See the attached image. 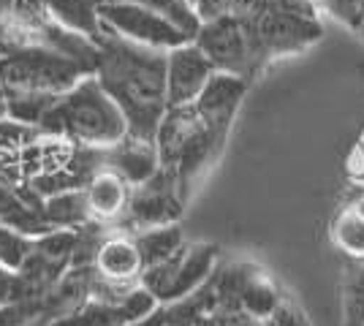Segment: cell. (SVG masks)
I'll list each match as a JSON object with an SVG mask.
<instances>
[{
	"label": "cell",
	"mask_w": 364,
	"mask_h": 326,
	"mask_svg": "<svg viewBox=\"0 0 364 326\" xmlns=\"http://www.w3.org/2000/svg\"><path fill=\"white\" fill-rule=\"evenodd\" d=\"M92 77L117 104L131 139L152 141L166 104V52L134 44L101 25Z\"/></svg>",
	"instance_id": "1"
},
{
	"label": "cell",
	"mask_w": 364,
	"mask_h": 326,
	"mask_svg": "<svg viewBox=\"0 0 364 326\" xmlns=\"http://www.w3.org/2000/svg\"><path fill=\"white\" fill-rule=\"evenodd\" d=\"M38 125L46 134L65 136L74 144L98 147V150H109L128 136L122 112L101 90L98 79L92 74L82 77L71 90L58 95L52 107L44 112V117L38 120Z\"/></svg>",
	"instance_id": "2"
},
{
	"label": "cell",
	"mask_w": 364,
	"mask_h": 326,
	"mask_svg": "<svg viewBox=\"0 0 364 326\" xmlns=\"http://www.w3.org/2000/svg\"><path fill=\"white\" fill-rule=\"evenodd\" d=\"M223 141L226 139H220L201 120L193 104H188V107H168L164 112L152 144L158 153V166L177 177L182 199H188V190L210 169V163L223 150Z\"/></svg>",
	"instance_id": "3"
},
{
	"label": "cell",
	"mask_w": 364,
	"mask_h": 326,
	"mask_svg": "<svg viewBox=\"0 0 364 326\" xmlns=\"http://www.w3.org/2000/svg\"><path fill=\"white\" fill-rule=\"evenodd\" d=\"M193 44L213 63L215 71L234 74V77H256L267 63V55L256 36V25L234 14L201 22L198 33L193 36Z\"/></svg>",
	"instance_id": "4"
},
{
	"label": "cell",
	"mask_w": 364,
	"mask_h": 326,
	"mask_svg": "<svg viewBox=\"0 0 364 326\" xmlns=\"http://www.w3.org/2000/svg\"><path fill=\"white\" fill-rule=\"evenodd\" d=\"M90 71L82 63L52 49H25L0 58V82L9 93L60 95Z\"/></svg>",
	"instance_id": "5"
},
{
	"label": "cell",
	"mask_w": 364,
	"mask_h": 326,
	"mask_svg": "<svg viewBox=\"0 0 364 326\" xmlns=\"http://www.w3.org/2000/svg\"><path fill=\"white\" fill-rule=\"evenodd\" d=\"M98 19L104 28L122 38L141 44V47L161 49V52H168L191 41L174 25H168L164 16H158L139 3H128V0H98Z\"/></svg>",
	"instance_id": "6"
},
{
	"label": "cell",
	"mask_w": 364,
	"mask_h": 326,
	"mask_svg": "<svg viewBox=\"0 0 364 326\" xmlns=\"http://www.w3.org/2000/svg\"><path fill=\"white\" fill-rule=\"evenodd\" d=\"M182 207H185V199L177 185V177L166 169H158L147 183L131 190L120 220L134 232L174 226L182 217Z\"/></svg>",
	"instance_id": "7"
},
{
	"label": "cell",
	"mask_w": 364,
	"mask_h": 326,
	"mask_svg": "<svg viewBox=\"0 0 364 326\" xmlns=\"http://www.w3.org/2000/svg\"><path fill=\"white\" fill-rule=\"evenodd\" d=\"M253 25H256V36L267 55V63L272 58L299 55L307 47H313L316 41H321V36H323L321 19H307V16L283 11L269 0L264 3V11L258 14Z\"/></svg>",
	"instance_id": "8"
},
{
	"label": "cell",
	"mask_w": 364,
	"mask_h": 326,
	"mask_svg": "<svg viewBox=\"0 0 364 326\" xmlns=\"http://www.w3.org/2000/svg\"><path fill=\"white\" fill-rule=\"evenodd\" d=\"M213 74V63L204 58V52L193 41H185L180 47L168 49L166 104L168 107H188V104H193Z\"/></svg>",
	"instance_id": "9"
},
{
	"label": "cell",
	"mask_w": 364,
	"mask_h": 326,
	"mask_svg": "<svg viewBox=\"0 0 364 326\" xmlns=\"http://www.w3.org/2000/svg\"><path fill=\"white\" fill-rule=\"evenodd\" d=\"M247 87H250V79L215 71L210 82L204 85V90L193 101V109L201 114V120L210 125L220 139L228 136L231 123H234L237 112L242 107V98L247 95Z\"/></svg>",
	"instance_id": "10"
},
{
	"label": "cell",
	"mask_w": 364,
	"mask_h": 326,
	"mask_svg": "<svg viewBox=\"0 0 364 326\" xmlns=\"http://www.w3.org/2000/svg\"><path fill=\"white\" fill-rule=\"evenodd\" d=\"M104 169H112L114 174H120L128 185L136 188L141 183H147L161 166H158V153H155V144L152 141L125 136L122 141H117L114 147L107 150Z\"/></svg>",
	"instance_id": "11"
},
{
	"label": "cell",
	"mask_w": 364,
	"mask_h": 326,
	"mask_svg": "<svg viewBox=\"0 0 364 326\" xmlns=\"http://www.w3.org/2000/svg\"><path fill=\"white\" fill-rule=\"evenodd\" d=\"M215 266H218V248L215 245H185L182 261L177 266V272H174V280L166 288L161 305L177 302V299L191 294V291H196L201 283L210 280Z\"/></svg>",
	"instance_id": "12"
},
{
	"label": "cell",
	"mask_w": 364,
	"mask_h": 326,
	"mask_svg": "<svg viewBox=\"0 0 364 326\" xmlns=\"http://www.w3.org/2000/svg\"><path fill=\"white\" fill-rule=\"evenodd\" d=\"M95 275L109 280V283H139L141 275V259L128 237H112L104 239L95 253Z\"/></svg>",
	"instance_id": "13"
},
{
	"label": "cell",
	"mask_w": 364,
	"mask_h": 326,
	"mask_svg": "<svg viewBox=\"0 0 364 326\" xmlns=\"http://www.w3.org/2000/svg\"><path fill=\"white\" fill-rule=\"evenodd\" d=\"M128 196H131V185L112 169H101L98 174H92V180L85 185L90 217H98V220L120 217L125 212Z\"/></svg>",
	"instance_id": "14"
},
{
	"label": "cell",
	"mask_w": 364,
	"mask_h": 326,
	"mask_svg": "<svg viewBox=\"0 0 364 326\" xmlns=\"http://www.w3.org/2000/svg\"><path fill=\"white\" fill-rule=\"evenodd\" d=\"M46 14L52 16L60 28L85 36L95 41L101 36V19H98V0H41Z\"/></svg>",
	"instance_id": "15"
},
{
	"label": "cell",
	"mask_w": 364,
	"mask_h": 326,
	"mask_svg": "<svg viewBox=\"0 0 364 326\" xmlns=\"http://www.w3.org/2000/svg\"><path fill=\"white\" fill-rule=\"evenodd\" d=\"M41 217L44 223L55 232V229H82L90 220V210H87V199H85V188L82 190H63V193H52L44 204H41Z\"/></svg>",
	"instance_id": "16"
},
{
	"label": "cell",
	"mask_w": 364,
	"mask_h": 326,
	"mask_svg": "<svg viewBox=\"0 0 364 326\" xmlns=\"http://www.w3.org/2000/svg\"><path fill=\"white\" fill-rule=\"evenodd\" d=\"M134 245H136L139 259H141V269H147V266L161 264L168 256H174L185 245V239H182L180 226L174 223V226H158V229L136 232Z\"/></svg>",
	"instance_id": "17"
},
{
	"label": "cell",
	"mask_w": 364,
	"mask_h": 326,
	"mask_svg": "<svg viewBox=\"0 0 364 326\" xmlns=\"http://www.w3.org/2000/svg\"><path fill=\"white\" fill-rule=\"evenodd\" d=\"M283 299L277 294V288L272 286V280L267 278L264 272L250 269V275L245 280L242 291H240V305L242 310H247L256 321H264L274 313V308L280 305Z\"/></svg>",
	"instance_id": "18"
},
{
	"label": "cell",
	"mask_w": 364,
	"mask_h": 326,
	"mask_svg": "<svg viewBox=\"0 0 364 326\" xmlns=\"http://www.w3.org/2000/svg\"><path fill=\"white\" fill-rule=\"evenodd\" d=\"M125 315H122L120 305H109L101 299L85 302L82 308L65 313L60 318H55L49 326H125Z\"/></svg>",
	"instance_id": "19"
},
{
	"label": "cell",
	"mask_w": 364,
	"mask_h": 326,
	"mask_svg": "<svg viewBox=\"0 0 364 326\" xmlns=\"http://www.w3.org/2000/svg\"><path fill=\"white\" fill-rule=\"evenodd\" d=\"M128 3H139V6L155 11L158 16H164L168 25H174L191 41H193V36L201 28V19H198L191 0H128Z\"/></svg>",
	"instance_id": "20"
},
{
	"label": "cell",
	"mask_w": 364,
	"mask_h": 326,
	"mask_svg": "<svg viewBox=\"0 0 364 326\" xmlns=\"http://www.w3.org/2000/svg\"><path fill=\"white\" fill-rule=\"evenodd\" d=\"M33 253V239L28 234L14 232L0 223V266L9 272H19Z\"/></svg>",
	"instance_id": "21"
},
{
	"label": "cell",
	"mask_w": 364,
	"mask_h": 326,
	"mask_svg": "<svg viewBox=\"0 0 364 326\" xmlns=\"http://www.w3.org/2000/svg\"><path fill=\"white\" fill-rule=\"evenodd\" d=\"M313 3L316 9H323L326 14L348 25L350 31H356V0H313Z\"/></svg>",
	"instance_id": "22"
},
{
	"label": "cell",
	"mask_w": 364,
	"mask_h": 326,
	"mask_svg": "<svg viewBox=\"0 0 364 326\" xmlns=\"http://www.w3.org/2000/svg\"><path fill=\"white\" fill-rule=\"evenodd\" d=\"M191 3L196 9L198 19L207 22V19H215V16L231 14V9H234L237 0H191Z\"/></svg>",
	"instance_id": "23"
},
{
	"label": "cell",
	"mask_w": 364,
	"mask_h": 326,
	"mask_svg": "<svg viewBox=\"0 0 364 326\" xmlns=\"http://www.w3.org/2000/svg\"><path fill=\"white\" fill-rule=\"evenodd\" d=\"M343 242L353 250H364V220L362 217H348L343 220V229H340Z\"/></svg>",
	"instance_id": "24"
},
{
	"label": "cell",
	"mask_w": 364,
	"mask_h": 326,
	"mask_svg": "<svg viewBox=\"0 0 364 326\" xmlns=\"http://www.w3.org/2000/svg\"><path fill=\"white\" fill-rule=\"evenodd\" d=\"M14 286H16V275L0 266V308L14 299Z\"/></svg>",
	"instance_id": "25"
},
{
	"label": "cell",
	"mask_w": 364,
	"mask_h": 326,
	"mask_svg": "<svg viewBox=\"0 0 364 326\" xmlns=\"http://www.w3.org/2000/svg\"><path fill=\"white\" fill-rule=\"evenodd\" d=\"M125 326H168L166 324V305H158L152 313L141 315L136 321H128Z\"/></svg>",
	"instance_id": "26"
},
{
	"label": "cell",
	"mask_w": 364,
	"mask_h": 326,
	"mask_svg": "<svg viewBox=\"0 0 364 326\" xmlns=\"http://www.w3.org/2000/svg\"><path fill=\"white\" fill-rule=\"evenodd\" d=\"M359 36H364V0H356V31Z\"/></svg>",
	"instance_id": "27"
},
{
	"label": "cell",
	"mask_w": 364,
	"mask_h": 326,
	"mask_svg": "<svg viewBox=\"0 0 364 326\" xmlns=\"http://www.w3.org/2000/svg\"><path fill=\"white\" fill-rule=\"evenodd\" d=\"M196 326H218V321H215L213 315H207V318H201V321H198Z\"/></svg>",
	"instance_id": "28"
},
{
	"label": "cell",
	"mask_w": 364,
	"mask_h": 326,
	"mask_svg": "<svg viewBox=\"0 0 364 326\" xmlns=\"http://www.w3.org/2000/svg\"><path fill=\"white\" fill-rule=\"evenodd\" d=\"M359 217H362V220H364V202L359 204Z\"/></svg>",
	"instance_id": "29"
}]
</instances>
